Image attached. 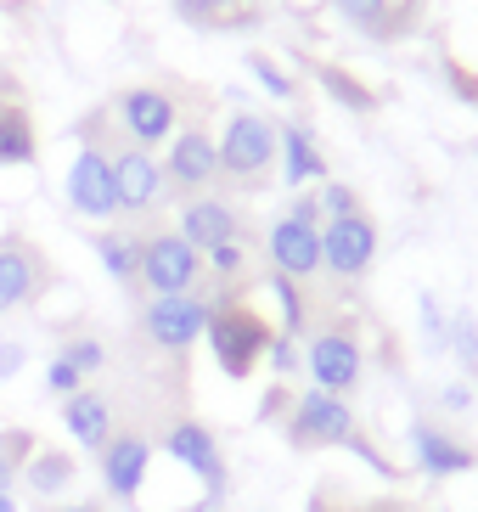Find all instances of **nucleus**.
Instances as JSON below:
<instances>
[{
	"instance_id": "nucleus-1",
	"label": "nucleus",
	"mask_w": 478,
	"mask_h": 512,
	"mask_svg": "<svg viewBox=\"0 0 478 512\" xmlns=\"http://www.w3.org/2000/svg\"><path fill=\"white\" fill-rule=\"evenodd\" d=\"M276 158H282V124L259 119V113H231L220 136V181H231L237 192H259Z\"/></svg>"
},
{
	"instance_id": "nucleus-2",
	"label": "nucleus",
	"mask_w": 478,
	"mask_h": 512,
	"mask_svg": "<svg viewBox=\"0 0 478 512\" xmlns=\"http://www.w3.org/2000/svg\"><path fill=\"white\" fill-rule=\"evenodd\" d=\"M203 338H209L214 361H220V372L231 377V383H242V377L259 366V355L270 349V327L242 299H214L209 332H203Z\"/></svg>"
},
{
	"instance_id": "nucleus-3",
	"label": "nucleus",
	"mask_w": 478,
	"mask_h": 512,
	"mask_svg": "<svg viewBox=\"0 0 478 512\" xmlns=\"http://www.w3.org/2000/svg\"><path fill=\"white\" fill-rule=\"evenodd\" d=\"M270 271L287 282H315L321 276V203L299 197L293 209L270 226Z\"/></svg>"
},
{
	"instance_id": "nucleus-4",
	"label": "nucleus",
	"mask_w": 478,
	"mask_h": 512,
	"mask_svg": "<svg viewBox=\"0 0 478 512\" xmlns=\"http://www.w3.org/2000/svg\"><path fill=\"white\" fill-rule=\"evenodd\" d=\"M355 439H360V422L344 394H327V389L293 394V411H287V445L293 451H327V445H355Z\"/></svg>"
},
{
	"instance_id": "nucleus-5",
	"label": "nucleus",
	"mask_w": 478,
	"mask_h": 512,
	"mask_svg": "<svg viewBox=\"0 0 478 512\" xmlns=\"http://www.w3.org/2000/svg\"><path fill=\"white\" fill-rule=\"evenodd\" d=\"M68 203L85 220H113L119 214V192H113V152L96 136V119L79 124V152L68 164Z\"/></svg>"
},
{
	"instance_id": "nucleus-6",
	"label": "nucleus",
	"mask_w": 478,
	"mask_h": 512,
	"mask_svg": "<svg viewBox=\"0 0 478 512\" xmlns=\"http://www.w3.org/2000/svg\"><path fill=\"white\" fill-rule=\"evenodd\" d=\"M304 366H310L315 389L327 394H355L360 372H366V355H360V332L349 321H327V327L310 332L304 344Z\"/></svg>"
},
{
	"instance_id": "nucleus-7",
	"label": "nucleus",
	"mask_w": 478,
	"mask_h": 512,
	"mask_svg": "<svg viewBox=\"0 0 478 512\" xmlns=\"http://www.w3.org/2000/svg\"><path fill=\"white\" fill-rule=\"evenodd\" d=\"M203 282V254L180 231H152L141 237V287L152 299H169V293H197Z\"/></svg>"
},
{
	"instance_id": "nucleus-8",
	"label": "nucleus",
	"mask_w": 478,
	"mask_h": 512,
	"mask_svg": "<svg viewBox=\"0 0 478 512\" xmlns=\"http://www.w3.org/2000/svg\"><path fill=\"white\" fill-rule=\"evenodd\" d=\"M209 310H214V299H203V293L147 299V310H141V332H147L152 349H164V355H186V349L209 332Z\"/></svg>"
},
{
	"instance_id": "nucleus-9",
	"label": "nucleus",
	"mask_w": 478,
	"mask_h": 512,
	"mask_svg": "<svg viewBox=\"0 0 478 512\" xmlns=\"http://www.w3.org/2000/svg\"><path fill=\"white\" fill-rule=\"evenodd\" d=\"M214 181H220V141H214L203 124L175 130V136H169V152H164L169 197H203Z\"/></svg>"
},
{
	"instance_id": "nucleus-10",
	"label": "nucleus",
	"mask_w": 478,
	"mask_h": 512,
	"mask_svg": "<svg viewBox=\"0 0 478 512\" xmlns=\"http://www.w3.org/2000/svg\"><path fill=\"white\" fill-rule=\"evenodd\" d=\"M113 119H119L124 141L130 147H164L169 136H175L180 124V102L175 91H164V85H130V91H119V102H113Z\"/></svg>"
},
{
	"instance_id": "nucleus-11",
	"label": "nucleus",
	"mask_w": 478,
	"mask_h": 512,
	"mask_svg": "<svg viewBox=\"0 0 478 512\" xmlns=\"http://www.w3.org/2000/svg\"><path fill=\"white\" fill-rule=\"evenodd\" d=\"M377 259V226L366 214H344V220H321V271L338 282H360Z\"/></svg>"
},
{
	"instance_id": "nucleus-12",
	"label": "nucleus",
	"mask_w": 478,
	"mask_h": 512,
	"mask_svg": "<svg viewBox=\"0 0 478 512\" xmlns=\"http://www.w3.org/2000/svg\"><path fill=\"white\" fill-rule=\"evenodd\" d=\"M113 152V192H119V214H152L169 197L164 186V164L147 147H107Z\"/></svg>"
},
{
	"instance_id": "nucleus-13",
	"label": "nucleus",
	"mask_w": 478,
	"mask_h": 512,
	"mask_svg": "<svg viewBox=\"0 0 478 512\" xmlns=\"http://www.w3.org/2000/svg\"><path fill=\"white\" fill-rule=\"evenodd\" d=\"M51 287V265L29 237H0V316L34 304Z\"/></svg>"
},
{
	"instance_id": "nucleus-14",
	"label": "nucleus",
	"mask_w": 478,
	"mask_h": 512,
	"mask_svg": "<svg viewBox=\"0 0 478 512\" xmlns=\"http://www.w3.org/2000/svg\"><path fill=\"white\" fill-rule=\"evenodd\" d=\"M164 451L175 456L186 473H197V479H203L209 501L225 496V456H220V439H214L197 417H175V422H169V428H164Z\"/></svg>"
},
{
	"instance_id": "nucleus-15",
	"label": "nucleus",
	"mask_w": 478,
	"mask_h": 512,
	"mask_svg": "<svg viewBox=\"0 0 478 512\" xmlns=\"http://www.w3.org/2000/svg\"><path fill=\"white\" fill-rule=\"evenodd\" d=\"M96 462H102L107 496H113V501H135V496H141V484H147V467H152V439L141 434V428H119V434L96 451Z\"/></svg>"
},
{
	"instance_id": "nucleus-16",
	"label": "nucleus",
	"mask_w": 478,
	"mask_h": 512,
	"mask_svg": "<svg viewBox=\"0 0 478 512\" xmlns=\"http://www.w3.org/2000/svg\"><path fill=\"white\" fill-rule=\"evenodd\" d=\"M411 456L428 479H456V473H473L478 467V451L467 445L462 434H450L439 422H417L411 428Z\"/></svg>"
},
{
	"instance_id": "nucleus-17",
	"label": "nucleus",
	"mask_w": 478,
	"mask_h": 512,
	"mask_svg": "<svg viewBox=\"0 0 478 512\" xmlns=\"http://www.w3.org/2000/svg\"><path fill=\"white\" fill-rule=\"evenodd\" d=\"M62 428H68V439H79L85 451H102L107 439L119 434V411H113V394L107 389H79L62 400Z\"/></svg>"
},
{
	"instance_id": "nucleus-18",
	"label": "nucleus",
	"mask_w": 478,
	"mask_h": 512,
	"mask_svg": "<svg viewBox=\"0 0 478 512\" xmlns=\"http://www.w3.org/2000/svg\"><path fill=\"white\" fill-rule=\"evenodd\" d=\"M180 237L192 242L197 254H209L220 242H237L242 237V214L225 203V197H186V209H180Z\"/></svg>"
},
{
	"instance_id": "nucleus-19",
	"label": "nucleus",
	"mask_w": 478,
	"mask_h": 512,
	"mask_svg": "<svg viewBox=\"0 0 478 512\" xmlns=\"http://www.w3.org/2000/svg\"><path fill=\"white\" fill-rule=\"evenodd\" d=\"M74 479H79L74 456H68V451H45V445H40V451L29 456V467H23V479H17V484H29L34 501H57Z\"/></svg>"
},
{
	"instance_id": "nucleus-20",
	"label": "nucleus",
	"mask_w": 478,
	"mask_h": 512,
	"mask_svg": "<svg viewBox=\"0 0 478 512\" xmlns=\"http://www.w3.org/2000/svg\"><path fill=\"white\" fill-rule=\"evenodd\" d=\"M321 175H327V158H321L315 136L304 124H282V181L304 186V181H321Z\"/></svg>"
},
{
	"instance_id": "nucleus-21",
	"label": "nucleus",
	"mask_w": 478,
	"mask_h": 512,
	"mask_svg": "<svg viewBox=\"0 0 478 512\" xmlns=\"http://www.w3.org/2000/svg\"><path fill=\"white\" fill-rule=\"evenodd\" d=\"M34 152H40V141H34L29 107L23 102H0V164L23 169V164H34Z\"/></svg>"
},
{
	"instance_id": "nucleus-22",
	"label": "nucleus",
	"mask_w": 478,
	"mask_h": 512,
	"mask_svg": "<svg viewBox=\"0 0 478 512\" xmlns=\"http://www.w3.org/2000/svg\"><path fill=\"white\" fill-rule=\"evenodd\" d=\"M96 254H102L113 282L141 287V237H135V231H102V237H96Z\"/></svg>"
},
{
	"instance_id": "nucleus-23",
	"label": "nucleus",
	"mask_w": 478,
	"mask_h": 512,
	"mask_svg": "<svg viewBox=\"0 0 478 512\" xmlns=\"http://www.w3.org/2000/svg\"><path fill=\"white\" fill-rule=\"evenodd\" d=\"M332 6H338L360 34H372V40H394V34L405 29L400 12H394V0H332Z\"/></svg>"
},
{
	"instance_id": "nucleus-24",
	"label": "nucleus",
	"mask_w": 478,
	"mask_h": 512,
	"mask_svg": "<svg viewBox=\"0 0 478 512\" xmlns=\"http://www.w3.org/2000/svg\"><path fill=\"white\" fill-rule=\"evenodd\" d=\"M34 451H40V445H34L29 428H6V434H0V496H12V484L23 479V467H29Z\"/></svg>"
},
{
	"instance_id": "nucleus-25",
	"label": "nucleus",
	"mask_w": 478,
	"mask_h": 512,
	"mask_svg": "<svg viewBox=\"0 0 478 512\" xmlns=\"http://www.w3.org/2000/svg\"><path fill=\"white\" fill-rule=\"evenodd\" d=\"M270 293L282 299V332H287V338H299V332L310 327V299H304V287L270 271Z\"/></svg>"
},
{
	"instance_id": "nucleus-26",
	"label": "nucleus",
	"mask_w": 478,
	"mask_h": 512,
	"mask_svg": "<svg viewBox=\"0 0 478 512\" xmlns=\"http://www.w3.org/2000/svg\"><path fill=\"white\" fill-rule=\"evenodd\" d=\"M315 79H321V85H327V91L338 96L344 107H355V113H372V107H377V96L366 91L360 79H349L344 68H332V62H321V68H315Z\"/></svg>"
},
{
	"instance_id": "nucleus-27",
	"label": "nucleus",
	"mask_w": 478,
	"mask_h": 512,
	"mask_svg": "<svg viewBox=\"0 0 478 512\" xmlns=\"http://www.w3.org/2000/svg\"><path fill=\"white\" fill-rule=\"evenodd\" d=\"M242 6H254V0H175V12L186 23H242Z\"/></svg>"
},
{
	"instance_id": "nucleus-28",
	"label": "nucleus",
	"mask_w": 478,
	"mask_h": 512,
	"mask_svg": "<svg viewBox=\"0 0 478 512\" xmlns=\"http://www.w3.org/2000/svg\"><path fill=\"white\" fill-rule=\"evenodd\" d=\"M203 271H214V282H237L242 271H248V242H220V248H209L203 254Z\"/></svg>"
},
{
	"instance_id": "nucleus-29",
	"label": "nucleus",
	"mask_w": 478,
	"mask_h": 512,
	"mask_svg": "<svg viewBox=\"0 0 478 512\" xmlns=\"http://www.w3.org/2000/svg\"><path fill=\"white\" fill-rule=\"evenodd\" d=\"M57 355H62L68 366H79V372H85V383H90V377H96V372L107 366V349H102V338H68V344H62Z\"/></svg>"
},
{
	"instance_id": "nucleus-30",
	"label": "nucleus",
	"mask_w": 478,
	"mask_h": 512,
	"mask_svg": "<svg viewBox=\"0 0 478 512\" xmlns=\"http://www.w3.org/2000/svg\"><path fill=\"white\" fill-rule=\"evenodd\" d=\"M315 203H321V220H344V214H360L355 186H344V181H327L321 192H315Z\"/></svg>"
},
{
	"instance_id": "nucleus-31",
	"label": "nucleus",
	"mask_w": 478,
	"mask_h": 512,
	"mask_svg": "<svg viewBox=\"0 0 478 512\" xmlns=\"http://www.w3.org/2000/svg\"><path fill=\"white\" fill-rule=\"evenodd\" d=\"M248 68H254V79L265 85L270 96H282V102H293V96H299V85H293V79H287L282 68H276V62L265 57V51H254V57H248Z\"/></svg>"
},
{
	"instance_id": "nucleus-32",
	"label": "nucleus",
	"mask_w": 478,
	"mask_h": 512,
	"mask_svg": "<svg viewBox=\"0 0 478 512\" xmlns=\"http://www.w3.org/2000/svg\"><path fill=\"white\" fill-rule=\"evenodd\" d=\"M310 512H411L405 501L394 496H377V501H332V496H315Z\"/></svg>"
},
{
	"instance_id": "nucleus-33",
	"label": "nucleus",
	"mask_w": 478,
	"mask_h": 512,
	"mask_svg": "<svg viewBox=\"0 0 478 512\" xmlns=\"http://www.w3.org/2000/svg\"><path fill=\"white\" fill-rule=\"evenodd\" d=\"M45 389L68 400V394H79V389H85V372H79V366H68L62 355H51V366H45Z\"/></svg>"
},
{
	"instance_id": "nucleus-34",
	"label": "nucleus",
	"mask_w": 478,
	"mask_h": 512,
	"mask_svg": "<svg viewBox=\"0 0 478 512\" xmlns=\"http://www.w3.org/2000/svg\"><path fill=\"white\" fill-rule=\"evenodd\" d=\"M304 355H299V338H270V366H276V372H293V366H299Z\"/></svg>"
},
{
	"instance_id": "nucleus-35",
	"label": "nucleus",
	"mask_w": 478,
	"mask_h": 512,
	"mask_svg": "<svg viewBox=\"0 0 478 512\" xmlns=\"http://www.w3.org/2000/svg\"><path fill=\"white\" fill-rule=\"evenodd\" d=\"M456 355H462L467 366H478V332H473V316L456 321Z\"/></svg>"
},
{
	"instance_id": "nucleus-36",
	"label": "nucleus",
	"mask_w": 478,
	"mask_h": 512,
	"mask_svg": "<svg viewBox=\"0 0 478 512\" xmlns=\"http://www.w3.org/2000/svg\"><path fill=\"white\" fill-rule=\"evenodd\" d=\"M445 79H450V85H456V91L467 96V102H478V79L467 74V68H456V62H445Z\"/></svg>"
},
{
	"instance_id": "nucleus-37",
	"label": "nucleus",
	"mask_w": 478,
	"mask_h": 512,
	"mask_svg": "<svg viewBox=\"0 0 478 512\" xmlns=\"http://www.w3.org/2000/svg\"><path fill=\"white\" fill-rule=\"evenodd\" d=\"M23 361H29V355H23V349H17V344H0V377L23 372Z\"/></svg>"
},
{
	"instance_id": "nucleus-38",
	"label": "nucleus",
	"mask_w": 478,
	"mask_h": 512,
	"mask_svg": "<svg viewBox=\"0 0 478 512\" xmlns=\"http://www.w3.org/2000/svg\"><path fill=\"white\" fill-rule=\"evenodd\" d=\"M282 406H287V389H270V400L259 406V417H282Z\"/></svg>"
},
{
	"instance_id": "nucleus-39",
	"label": "nucleus",
	"mask_w": 478,
	"mask_h": 512,
	"mask_svg": "<svg viewBox=\"0 0 478 512\" xmlns=\"http://www.w3.org/2000/svg\"><path fill=\"white\" fill-rule=\"evenodd\" d=\"M45 512H102L96 501H62V507H45Z\"/></svg>"
},
{
	"instance_id": "nucleus-40",
	"label": "nucleus",
	"mask_w": 478,
	"mask_h": 512,
	"mask_svg": "<svg viewBox=\"0 0 478 512\" xmlns=\"http://www.w3.org/2000/svg\"><path fill=\"white\" fill-rule=\"evenodd\" d=\"M0 512H17V501H12V496H0Z\"/></svg>"
}]
</instances>
